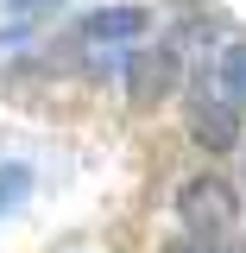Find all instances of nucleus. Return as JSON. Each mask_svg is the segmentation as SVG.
<instances>
[{
	"mask_svg": "<svg viewBox=\"0 0 246 253\" xmlns=\"http://www.w3.org/2000/svg\"><path fill=\"white\" fill-rule=\"evenodd\" d=\"M19 190H26V171H6V184H0V209H6V203H13Z\"/></svg>",
	"mask_w": 246,
	"mask_h": 253,
	"instance_id": "7",
	"label": "nucleus"
},
{
	"mask_svg": "<svg viewBox=\"0 0 246 253\" xmlns=\"http://www.w3.org/2000/svg\"><path fill=\"white\" fill-rule=\"evenodd\" d=\"M171 89H177V51L152 44V51L126 57V101H133V108H158Z\"/></svg>",
	"mask_w": 246,
	"mask_h": 253,
	"instance_id": "2",
	"label": "nucleus"
},
{
	"mask_svg": "<svg viewBox=\"0 0 246 253\" xmlns=\"http://www.w3.org/2000/svg\"><path fill=\"white\" fill-rule=\"evenodd\" d=\"M177 215H183L189 234H209V241H221V234L240 221V190L227 184V177H196V184L177 196Z\"/></svg>",
	"mask_w": 246,
	"mask_h": 253,
	"instance_id": "1",
	"label": "nucleus"
},
{
	"mask_svg": "<svg viewBox=\"0 0 246 253\" xmlns=\"http://www.w3.org/2000/svg\"><path fill=\"white\" fill-rule=\"evenodd\" d=\"M145 26H152V13H145V6H95L89 19H82V38L107 44V38H139Z\"/></svg>",
	"mask_w": 246,
	"mask_h": 253,
	"instance_id": "4",
	"label": "nucleus"
},
{
	"mask_svg": "<svg viewBox=\"0 0 246 253\" xmlns=\"http://www.w3.org/2000/svg\"><path fill=\"white\" fill-rule=\"evenodd\" d=\"M164 253H240V247H215L209 234H189V241H171Z\"/></svg>",
	"mask_w": 246,
	"mask_h": 253,
	"instance_id": "6",
	"label": "nucleus"
},
{
	"mask_svg": "<svg viewBox=\"0 0 246 253\" xmlns=\"http://www.w3.org/2000/svg\"><path fill=\"white\" fill-rule=\"evenodd\" d=\"M221 95L246 108V44H227L221 51Z\"/></svg>",
	"mask_w": 246,
	"mask_h": 253,
	"instance_id": "5",
	"label": "nucleus"
},
{
	"mask_svg": "<svg viewBox=\"0 0 246 253\" xmlns=\"http://www.w3.org/2000/svg\"><path fill=\"white\" fill-rule=\"evenodd\" d=\"M6 6H19V13H44V6H57V0H6Z\"/></svg>",
	"mask_w": 246,
	"mask_h": 253,
	"instance_id": "8",
	"label": "nucleus"
},
{
	"mask_svg": "<svg viewBox=\"0 0 246 253\" xmlns=\"http://www.w3.org/2000/svg\"><path fill=\"white\" fill-rule=\"evenodd\" d=\"M189 139L209 152H234L240 146V101L227 95H196L189 101Z\"/></svg>",
	"mask_w": 246,
	"mask_h": 253,
	"instance_id": "3",
	"label": "nucleus"
}]
</instances>
